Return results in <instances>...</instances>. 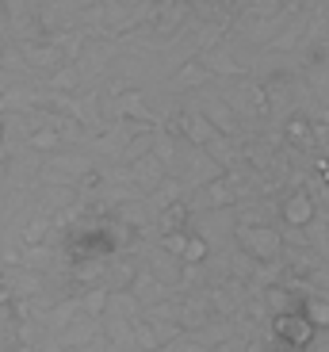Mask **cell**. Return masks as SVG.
I'll list each match as a JSON object with an SVG mask.
<instances>
[{
    "label": "cell",
    "mask_w": 329,
    "mask_h": 352,
    "mask_svg": "<svg viewBox=\"0 0 329 352\" xmlns=\"http://www.w3.org/2000/svg\"><path fill=\"white\" fill-rule=\"evenodd\" d=\"M0 295H4V280H0Z\"/></svg>",
    "instance_id": "1"
}]
</instances>
